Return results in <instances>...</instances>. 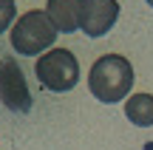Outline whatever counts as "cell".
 Wrapping results in <instances>:
<instances>
[{
	"mask_svg": "<svg viewBox=\"0 0 153 150\" xmlns=\"http://www.w3.org/2000/svg\"><path fill=\"white\" fill-rule=\"evenodd\" d=\"M0 102L11 113H28L31 111V91L26 85L23 68L11 57L0 60Z\"/></svg>",
	"mask_w": 153,
	"mask_h": 150,
	"instance_id": "4",
	"label": "cell"
},
{
	"mask_svg": "<svg viewBox=\"0 0 153 150\" xmlns=\"http://www.w3.org/2000/svg\"><path fill=\"white\" fill-rule=\"evenodd\" d=\"M125 116L139 128H150L153 125V96L150 94H133L125 102Z\"/></svg>",
	"mask_w": 153,
	"mask_h": 150,
	"instance_id": "7",
	"label": "cell"
},
{
	"mask_svg": "<svg viewBox=\"0 0 153 150\" xmlns=\"http://www.w3.org/2000/svg\"><path fill=\"white\" fill-rule=\"evenodd\" d=\"M34 74L45 91L65 94V91L76 88V82H79V62L68 48H51L37 57Z\"/></svg>",
	"mask_w": 153,
	"mask_h": 150,
	"instance_id": "3",
	"label": "cell"
},
{
	"mask_svg": "<svg viewBox=\"0 0 153 150\" xmlns=\"http://www.w3.org/2000/svg\"><path fill=\"white\" fill-rule=\"evenodd\" d=\"M119 20V3L116 0H82L79 28L88 37H105Z\"/></svg>",
	"mask_w": 153,
	"mask_h": 150,
	"instance_id": "5",
	"label": "cell"
},
{
	"mask_svg": "<svg viewBox=\"0 0 153 150\" xmlns=\"http://www.w3.org/2000/svg\"><path fill=\"white\" fill-rule=\"evenodd\" d=\"M45 14L54 23L57 31L74 34L79 28V14H82V0H48L45 3Z\"/></svg>",
	"mask_w": 153,
	"mask_h": 150,
	"instance_id": "6",
	"label": "cell"
},
{
	"mask_svg": "<svg viewBox=\"0 0 153 150\" xmlns=\"http://www.w3.org/2000/svg\"><path fill=\"white\" fill-rule=\"evenodd\" d=\"M148 6H153V0H148Z\"/></svg>",
	"mask_w": 153,
	"mask_h": 150,
	"instance_id": "9",
	"label": "cell"
},
{
	"mask_svg": "<svg viewBox=\"0 0 153 150\" xmlns=\"http://www.w3.org/2000/svg\"><path fill=\"white\" fill-rule=\"evenodd\" d=\"M136 79L131 60L122 54H102L88 71V91L99 102H119L131 96V85Z\"/></svg>",
	"mask_w": 153,
	"mask_h": 150,
	"instance_id": "1",
	"label": "cell"
},
{
	"mask_svg": "<svg viewBox=\"0 0 153 150\" xmlns=\"http://www.w3.org/2000/svg\"><path fill=\"white\" fill-rule=\"evenodd\" d=\"M9 31H11L9 34L11 48H14L17 54H23V57L45 54V51H51V45H54V40H57L54 23L40 9H31V11H26V14H20Z\"/></svg>",
	"mask_w": 153,
	"mask_h": 150,
	"instance_id": "2",
	"label": "cell"
},
{
	"mask_svg": "<svg viewBox=\"0 0 153 150\" xmlns=\"http://www.w3.org/2000/svg\"><path fill=\"white\" fill-rule=\"evenodd\" d=\"M14 17H17V6H14V0H0V34H3L6 28L14 26Z\"/></svg>",
	"mask_w": 153,
	"mask_h": 150,
	"instance_id": "8",
	"label": "cell"
}]
</instances>
